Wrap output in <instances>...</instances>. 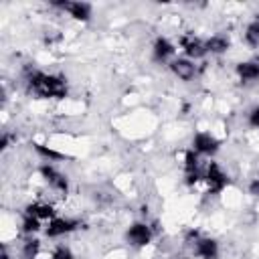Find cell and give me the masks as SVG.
Segmentation results:
<instances>
[{"mask_svg": "<svg viewBox=\"0 0 259 259\" xmlns=\"http://www.w3.org/2000/svg\"><path fill=\"white\" fill-rule=\"evenodd\" d=\"M26 87L32 95L40 99H65L67 97V79L57 73H45L38 69H32L26 73Z\"/></svg>", "mask_w": 259, "mask_h": 259, "instance_id": "cell-1", "label": "cell"}, {"mask_svg": "<svg viewBox=\"0 0 259 259\" xmlns=\"http://www.w3.org/2000/svg\"><path fill=\"white\" fill-rule=\"evenodd\" d=\"M200 188H204L206 194H223L229 188V174L225 172V168L219 162L208 160L204 164Z\"/></svg>", "mask_w": 259, "mask_h": 259, "instance_id": "cell-2", "label": "cell"}, {"mask_svg": "<svg viewBox=\"0 0 259 259\" xmlns=\"http://www.w3.org/2000/svg\"><path fill=\"white\" fill-rule=\"evenodd\" d=\"M154 237H156V233H154L152 225L148 221H142V219L130 223L125 233H123V239H125V243L132 249H146V247H150Z\"/></svg>", "mask_w": 259, "mask_h": 259, "instance_id": "cell-3", "label": "cell"}, {"mask_svg": "<svg viewBox=\"0 0 259 259\" xmlns=\"http://www.w3.org/2000/svg\"><path fill=\"white\" fill-rule=\"evenodd\" d=\"M190 150L196 152L200 158H214L219 154V150H221V140L214 136V132L198 130V132L192 134Z\"/></svg>", "mask_w": 259, "mask_h": 259, "instance_id": "cell-4", "label": "cell"}, {"mask_svg": "<svg viewBox=\"0 0 259 259\" xmlns=\"http://www.w3.org/2000/svg\"><path fill=\"white\" fill-rule=\"evenodd\" d=\"M38 174H40V178L45 180V184H47L53 192H57V194H61V196H67V194H69L71 182H69L67 174H63L55 164L42 162V164L38 166Z\"/></svg>", "mask_w": 259, "mask_h": 259, "instance_id": "cell-5", "label": "cell"}, {"mask_svg": "<svg viewBox=\"0 0 259 259\" xmlns=\"http://www.w3.org/2000/svg\"><path fill=\"white\" fill-rule=\"evenodd\" d=\"M53 8L61 10L75 22H89L93 16V6L89 2H75V0H65V2H53Z\"/></svg>", "mask_w": 259, "mask_h": 259, "instance_id": "cell-6", "label": "cell"}, {"mask_svg": "<svg viewBox=\"0 0 259 259\" xmlns=\"http://www.w3.org/2000/svg\"><path fill=\"white\" fill-rule=\"evenodd\" d=\"M166 67H168L170 75H172L174 79L182 81V83H190V81H194L196 75H198V65H196L194 61L182 57V55H178L176 59H172Z\"/></svg>", "mask_w": 259, "mask_h": 259, "instance_id": "cell-7", "label": "cell"}, {"mask_svg": "<svg viewBox=\"0 0 259 259\" xmlns=\"http://www.w3.org/2000/svg\"><path fill=\"white\" fill-rule=\"evenodd\" d=\"M79 221L77 219H71V217H55L53 221H49L47 225H45V235L49 237V239H63V237H67V235H71V233H75L77 229H79Z\"/></svg>", "mask_w": 259, "mask_h": 259, "instance_id": "cell-8", "label": "cell"}, {"mask_svg": "<svg viewBox=\"0 0 259 259\" xmlns=\"http://www.w3.org/2000/svg\"><path fill=\"white\" fill-rule=\"evenodd\" d=\"M192 257L194 259H219L221 257L219 241L208 235H198L192 241Z\"/></svg>", "mask_w": 259, "mask_h": 259, "instance_id": "cell-9", "label": "cell"}, {"mask_svg": "<svg viewBox=\"0 0 259 259\" xmlns=\"http://www.w3.org/2000/svg\"><path fill=\"white\" fill-rule=\"evenodd\" d=\"M152 61L154 63H160V65H168L172 59H176L178 55V49H176V45L168 38V36H164V34H160V36H156L154 38V42H152Z\"/></svg>", "mask_w": 259, "mask_h": 259, "instance_id": "cell-10", "label": "cell"}, {"mask_svg": "<svg viewBox=\"0 0 259 259\" xmlns=\"http://www.w3.org/2000/svg\"><path fill=\"white\" fill-rule=\"evenodd\" d=\"M180 49H182V57L198 63L202 61L208 53H206V47H204V40L190 34V36H180Z\"/></svg>", "mask_w": 259, "mask_h": 259, "instance_id": "cell-11", "label": "cell"}, {"mask_svg": "<svg viewBox=\"0 0 259 259\" xmlns=\"http://www.w3.org/2000/svg\"><path fill=\"white\" fill-rule=\"evenodd\" d=\"M235 75L243 85L257 83L259 81V61L257 59H245L235 65Z\"/></svg>", "mask_w": 259, "mask_h": 259, "instance_id": "cell-12", "label": "cell"}, {"mask_svg": "<svg viewBox=\"0 0 259 259\" xmlns=\"http://www.w3.org/2000/svg\"><path fill=\"white\" fill-rule=\"evenodd\" d=\"M24 214H30V217H34V219H38L40 223L47 225L49 221H53V219L57 217V208H55V204L49 202V200H34V202H30V204H26Z\"/></svg>", "mask_w": 259, "mask_h": 259, "instance_id": "cell-13", "label": "cell"}, {"mask_svg": "<svg viewBox=\"0 0 259 259\" xmlns=\"http://www.w3.org/2000/svg\"><path fill=\"white\" fill-rule=\"evenodd\" d=\"M204 47L210 57H223L231 51V38L223 32H214L208 38H204Z\"/></svg>", "mask_w": 259, "mask_h": 259, "instance_id": "cell-14", "label": "cell"}, {"mask_svg": "<svg viewBox=\"0 0 259 259\" xmlns=\"http://www.w3.org/2000/svg\"><path fill=\"white\" fill-rule=\"evenodd\" d=\"M243 45L247 49H251V51L259 47V16L245 24V28H243Z\"/></svg>", "mask_w": 259, "mask_h": 259, "instance_id": "cell-15", "label": "cell"}, {"mask_svg": "<svg viewBox=\"0 0 259 259\" xmlns=\"http://www.w3.org/2000/svg\"><path fill=\"white\" fill-rule=\"evenodd\" d=\"M32 148H34V152H36L45 162H49V164H55V162H59V160L65 158L59 150H55L53 146H47V144H38V142H34Z\"/></svg>", "mask_w": 259, "mask_h": 259, "instance_id": "cell-16", "label": "cell"}, {"mask_svg": "<svg viewBox=\"0 0 259 259\" xmlns=\"http://www.w3.org/2000/svg\"><path fill=\"white\" fill-rule=\"evenodd\" d=\"M51 259H77V255L73 253L71 247H67V245H57V247L51 251Z\"/></svg>", "mask_w": 259, "mask_h": 259, "instance_id": "cell-17", "label": "cell"}, {"mask_svg": "<svg viewBox=\"0 0 259 259\" xmlns=\"http://www.w3.org/2000/svg\"><path fill=\"white\" fill-rule=\"evenodd\" d=\"M247 123H249V127H253V130L259 132V103L253 105V107L247 111Z\"/></svg>", "mask_w": 259, "mask_h": 259, "instance_id": "cell-18", "label": "cell"}, {"mask_svg": "<svg viewBox=\"0 0 259 259\" xmlns=\"http://www.w3.org/2000/svg\"><path fill=\"white\" fill-rule=\"evenodd\" d=\"M247 194H249L251 198L259 200V176H255V178L249 180V184H247Z\"/></svg>", "mask_w": 259, "mask_h": 259, "instance_id": "cell-19", "label": "cell"}]
</instances>
